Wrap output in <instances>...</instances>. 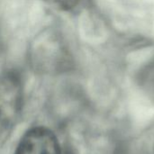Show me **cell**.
Here are the masks:
<instances>
[{
  "instance_id": "cell-1",
  "label": "cell",
  "mask_w": 154,
  "mask_h": 154,
  "mask_svg": "<svg viewBox=\"0 0 154 154\" xmlns=\"http://www.w3.org/2000/svg\"><path fill=\"white\" fill-rule=\"evenodd\" d=\"M23 106V86L20 77L12 71L0 75V130L12 127Z\"/></svg>"
},
{
  "instance_id": "cell-2",
  "label": "cell",
  "mask_w": 154,
  "mask_h": 154,
  "mask_svg": "<svg viewBox=\"0 0 154 154\" xmlns=\"http://www.w3.org/2000/svg\"><path fill=\"white\" fill-rule=\"evenodd\" d=\"M15 154H61L56 135L45 127L29 130L21 139Z\"/></svg>"
},
{
  "instance_id": "cell-3",
  "label": "cell",
  "mask_w": 154,
  "mask_h": 154,
  "mask_svg": "<svg viewBox=\"0 0 154 154\" xmlns=\"http://www.w3.org/2000/svg\"><path fill=\"white\" fill-rule=\"evenodd\" d=\"M47 2L50 5L60 9V10H69L74 8L80 0H44Z\"/></svg>"
}]
</instances>
